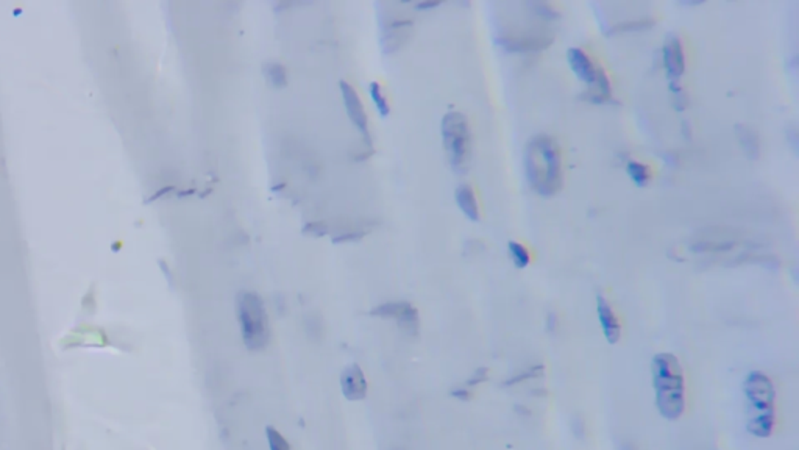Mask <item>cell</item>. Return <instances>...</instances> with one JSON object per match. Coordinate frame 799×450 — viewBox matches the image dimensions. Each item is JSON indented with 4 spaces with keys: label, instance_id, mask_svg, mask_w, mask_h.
<instances>
[{
    "label": "cell",
    "instance_id": "1",
    "mask_svg": "<svg viewBox=\"0 0 799 450\" xmlns=\"http://www.w3.org/2000/svg\"><path fill=\"white\" fill-rule=\"evenodd\" d=\"M525 169L528 182L540 196H555L561 189L564 180L562 157L551 136L537 135L528 142Z\"/></svg>",
    "mask_w": 799,
    "mask_h": 450
},
{
    "label": "cell",
    "instance_id": "2",
    "mask_svg": "<svg viewBox=\"0 0 799 450\" xmlns=\"http://www.w3.org/2000/svg\"><path fill=\"white\" fill-rule=\"evenodd\" d=\"M653 386L660 415L670 421L681 418L686 410V380L673 353H657L653 358Z\"/></svg>",
    "mask_w": 799,
    "mask_h": 450
},
{
    "label": "cell",
    "instance_id": "3",
    "mask_svg": "<svg viewBox=\"0 0 799 450\" xmlns=\"http://www.w3.org/2000/svg\"><path fill=\"white\" fill-rule=\"evenodd\" d=\"M747 402V427L751 435L767 438L776 424V389L764 372H749L743 383Z\"/></svg>",
    "mask_w": 799,
    "mask_h": 450
},
{
    "label": "cell",
    "instance_id": "4",
    "mask_svg": "<svg viewBox=\"0 0 799 450\" xmlns=\"http://www.w3.org/2000/svg\"><path fill=\"white\" fill-rule=\"evenodd\" d=\"M236 315L242 341L247 349L261 350L269 344L270 328L266 307L260 294L241 291L236 297Z\"/></svg>",
    "mask_w": 799,
    "mask_h": 450
},
{
    "label": "cell",
    "instance_id": "5",
    "mask_svg": "<svg viewBox=\"0 0 799 450\" xmlns=\"http://www.w3.org/2000/svg\"><path fill=\"white\" fill-rule=\"evenodd\" d=\"M442 138L450 165L456 171H464L470 158L472 135L467 118L459 111H450L442 119Z\"/></svg>",
    "mask_w": 799,
    "mask_h": 450
},
{
    "label": "cell",
    "instance_id": "6",
    "mask_svg": "<svg viewBox=\"0 0 799 450\" xmlns=\"http://www.w3.org/2000/svg\"><path fill=\"white\" fill-rule=\"evenodd\" d=\"M567 59L573 74L590 86L588 99L595 102H606L612 95V85L606 71L597 64L592 57L579 47H572L567 53Z\"/></svg>",
    "mask_w": 799,
    "mask_h": 450
},
{
    "label": "cell",
    "instance_id": "7",
    "mask_svg": "<svg viewBox=\"0 0 799 450\" xmlns=\"http://www.w3.org/2000/svg\"><path fill=\"white\" fill-rule=\"evenodd\" d=\"M500 41L504 47L514 52H537L546 49L551 44V35L546 32H536V30H510L503 33Z\"/></svg>",
    "mask_w": 799,
    "mask_h": 450
},
{
    "label": "cell",
    "instance_id": "8",
    "mask_svg": "<svg viewBox=\"0 0 799 450\" xmlns=\"http://www.w3.org/2000/svg\"><path fill=\"white\" fill-rule=\"evenodd\" d=\"M372 316L392 317L405 333L416 336L418 332V313L410 302H387L370 311Z\"/></svg>",
    "mask_w": 799,
    "mask_h": 450
},
{
    "label": "cell",
    "instance_id": "9",
    "mask_svg": "<svg viewBox=\"0 0 799 450\" xmlns=\"http://www.w3.org/2000/svg\"><path fill=\"white\" fill-rule=\"evenodd\" d=\"M664 66L668 80L673 88H677L676 83L686 72V53L681 39L677 36H670L664 46Z\"/></svg>",
    "mask_w": 799,
    "mask_h": 450
},
{
    "label": "cell",
    "instance_id": "10",
    "mask_svg": "<svg viewBox=\"0 0 799 450\" xmlns=\"http://www.w3.org/2000/svg\"><path fill=\"white\" fill-rule=\"evenodd\" d=\"M339 86H340V93H342V99H344V104L347 108L348 118L352 119L354 127L361 131L363 136L365 138V141L370 144L369 119H367V115H365V110L363 106L361 99H359V95L356 91H354L353 86L348 85L347 82H340Z\"/></svg>",
    "mask_w": 799,
    "mask_h": 450
},
{
    "label": "cell",
    "instance_id": "11",
    "mask_svg": "<svg viewBox=\"0 0 799 450\" xmlns=\"http://www.w3.org/2000/svg\"><path fill=\"white\" fill-rule=\"evenodd\" d=\"M342 394L348 400H363L367 395V380L363 369L358 364H352L344 369L340 375Z\"/></svg>",
    "mask_w": 799,
    "mask_h": 450
},
{
    "label": "cell",
    "instance_id": "12",
    "mask_svg": "<svg viewBox=\"0 0 799 450\" xmlns=\"http://www.w3.org/2000/svg\"><path fill=\"white\" fill-rule=\"evenodd\" d=\"M597 313H598V321L601 324V328H603V333L606 336V339H608V343L610 344H615L618 339H620V335H622V327H620V322H618V317L615 315L614 308L610 307L608 299L604 296H599L597 297Z\"/></svg>",
    "mask_w": 799,
    "mask_h": 450
},
{
    "label": "cell",
    "instance_id": "13",
    "mask_svg": "<svg viewBox=\"0 0 799 450\" xmlns=\"http://www.w3.org/2000/svg\"><path fill=\"white\" fill-rule=\"evenodd\" d=\"M456 202L468 219L476 222L479 221V205L476 200V194L470 185H461L456 189Z\"/></svg>",
    "mask_w": 799,
    "mask_h": 450
},
{
    "label": "cell",
    "instance_id": "14",
    "mask_svg": "<svg viewBox=\"0 0 799 450\" xmlns=\"http://www.w3.org/2000/svg\"><path fill=\"white\" fill-rule=\"evenodd\" d=\"M738 136H740V142L744 149V152L748 153L749 158H757L760 153V146H759V138L754 133L751 129L747 127H738Z\"/></svg>",
    "mask_w": 799,
    "mask_h": 450
},
{
    "label": "cell",
    "instance_id": "15",
    "mask_svg": "<svg viewBox=\"0 0 799 450\" xmlns=\"http://www.w3.org/2000/svg\"><path fill=\"white\" fill-rule=\"evenodd\" d=\"M626 171H628V176L630 177V180H633L637 186H645L651 178L650 167L644 163H640V161L630 160L626 166Z\"/></svg>",
    "mask_w": 799,
    "mask_h": 450
},
{
    "label": "cell",
    "instance_id": "16",
    "mask_svg": "<svg viewBox=\"0 0 799 450\" xmlns=\"http://www.w3.org/2000/svg\"><path fill=\"white\" fill-rule=\"evenodd\" d=\"M508 250H509V256L510 260H512L514 265L517 268H526L530 265L531 261V255H530V250H528L523 244L517 243V241H510L508 244Z\"/></svg>",
    "mask_w": 799,
    "mask_h": 450
},
{
    "label": "cell",
    "instance_id": "17",
    "mask_svg": "<svg viewBox=\"0 0 799 450\" xmlns=\"http://www.w3.org/2000/svg\"><path fill=\"white\" fill-rule=\"evenodd\" d=\"M369 93H370V97L374 100V104L376 106L378 113H380V116L386 118L389 116L390 113V106L386 100V95L383 93V86L380 85L378 82H372L369 85Z\"/></svg>",
    "mask_w": 799,
    "mask_h": 450
},
{
    "label": "cell",
    "instance_id": "18",
    "mask_svg": "<svg viewBox=\"0 0 799 450\" xmlns=\"http://www.w3.org/2000/svg\"><path fill=\"white\" fill-rule=\"evenodd\" d=\"M266 75L273 88H285L287 85V75L283 64L270 63L266 68Z\"/></svg>",
    "mask_w": 799,
    "mask_h": 450
},
{
    "label": "cell",
    "instance_id": "19",
    "mask_svg": "<svg viewBox=\"0 0 799 450\" xmlns=\"http://www.w3.org/2000/svg\"><path fill=\"white\" fill-rule=\"evenodd\" d=\"M266 435H267V442H269V447L270 450H291L289 442L286 441V438L280 433L278 430H275L273 427H269L266 429Z\"/></svg>",
    "mask_w": 799,
    "mask_h": 450
},
{
    "label": "cell",
    "instance_id": "20",
    "mask_svg": "<svg viewBox=\"0 0 799 450\" xmlns=\"http://www.w3.org/2000/svg\"><path fill=\"white\" fill-rule=\"evenodd\" d=\"M303 232H305V233H311V235H314V236H323V235H327V229H325V225H323V224H308V225H306L305 229H303Z\"/></svg>",
    "mask_w": 799,
    "mask_h": 450
},
{
    "label": "cell",
    "instance_id": "21",
    "mask_svg": "<svg viewBox=\"0 0 799 450\" xmlns=\"http://www.w3.org/2000/svg\"><path fill=\"white\" fill-rule=\"evenodd\" d=\"M364 236V233H344V235H340L338 238H334L333 241L338 244V243H347V241H358V239H361Z\"/></svg>",
    "mask_w": 799,
    "mask_h": 450
},
{
    "label": "cell",
    "instance_id": "22",
    "mask_svg": "<svg viewBox=\"0 0 799 450\" xmlns=\"http://www.w3.org/2000/svg\"><path fill=\"white\" fill-rule=\"evenodd\" d=\"M439 2H422V3H417L416 8L417 10H431V8H436L439 7Z\"/></svg>",
    "mask_w": 799,
    "mask_h": 450
},
{
    "label": "cell",
    "instance_id": "23",
    "mask_svg": "<svg viewBox=\"0 0 799 450\" xmlns=\"http://www.w3.org/2000/svg\"><path fill=\"white\" fill-rule=\"evenodd\" d=\"M169 191H172V186H166V188H164V189H161V191H158V193H156V194H155V196H153V197H152V199H150V200H155V199H158V197H161V196H164V194H166V193H169Z\"/></svg>",
    "mask_w": 799,
    "mask_h": 450
}]
</instances>
